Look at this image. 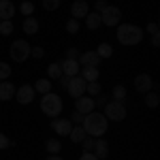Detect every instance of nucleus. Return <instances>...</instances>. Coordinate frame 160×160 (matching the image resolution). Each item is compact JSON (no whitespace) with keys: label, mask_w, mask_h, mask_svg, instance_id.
Instances as JSON below:
<instances>
[{"label":"nucleus","mask_w":160,"mask_h":160,"mask_svg":"<svg viewBox=\"0 0 160 160\" xmlns=\"http://www.w3.org/2000/svg\"><path fill=\"white\" fill-rule=\"evenodd\" d=\"M107 102H109V100H107V96H105L102 92H100L98 96H94V107H105Z\"/></svg>","instance_id":"obj_35"},{"label":"nucleus","mask_w":160,"mask_h":160,"mask_svg":"<svg viewBox=\"0 0 160 160\" xmlns=\"http://www.w3.org/2000/svg\"><path fill=\"white\" fill-rule=\"evenodd\" d=\"M148 32H149V34H156V32H158V24H156V22L148 24Z\"/></svg>","instance_id":"obj_42"},{"label":"nucleus","mask_w":160,"mask_h":160,"mask_svg":"<svg viewBox=\"0 0 160 160\" xmlns=\"http://www.w3.org/2000/svg\"><path fill=\"white\" fill-rule=\"evenodd\" d=\"M9 145H11V139L4 135V132H0V149H7Z\"/></svg>","instance_id":"obj_36"},{"label":"nucleus","mask_w":160,"mask_h":160,"mask_svg":"<svg viewBox=\"0 0 160 160\" xmlns=\"http://www.w3.org/2000/svg\"><path fill=\"white\" fill-rule=\"evenodd\" d=\"M32 88H34V92L47 94V92H51V81H49V79H38V81H37Z\"/></svg>","instance_id":"obj_24"},{"label":"nucleus","mask_w":160,"mask_h":160,"mask_svg":"<svg viewBox=\"0 0 160 160\" xmlns=\"http://www.w3.org/2000/svg\"><path fill=\"white\" fill-rule=\"evenodd\" d=\"M0 22H2V19H0Z\"/></svg>","instance_id":"obj_47"},{"label":"nucleus","mask_w":160,"mask_h":160,"mask_svg":"<svg viewBox=\"0 0 160 160\" xmlns=\"http://www.w3.org/2000/svg\"><path fill=\"white\" fill-rule=\"evenodd\" d=\"M152 86H154V79H152L148 73H141V75L135 77V90L137 92H141V94L152 92Z\"/></svg>","instance_id":"obj_10"},{"label":"nucleus","mask_w":160,"mask_h":160,"mask_svg":"<svg viewBox=\"0 0 160 160\" xmlns=\"http://www.w3.org/2000/svg\"><path fill=\"white\" fill-rule=\"evenodd\" d=\"M62 107H64V102L58 94H53V92H47V94H43V98H41V111L45 113V115H49V118H58L62 113Z\"/></svg>","instance_id":"obj_3"},{"label":"nucleus","mask_w":160,"mask_h":160,"mask_svg":"<svg viewBox=\"0 0 160 160\" xmlns=\"http://www.w3.org/2000/svg\"><path fill=\"white\" fill-rule=\"evenodd\" d=\"M30 56H32V58H43V56H45V49H43V47H32V49H30Z\"/></svg>","instance_id":"obj_38"},{"label":"nucleus","mask_w":160,"mask_h":160,"mask_svg":"<svg viewBox=\"0 0 160 160\" xmlns=\"http://www.w3.org/2000/svg\"><path fill=\"white\" fill-rule=\"evenodd\" d=\"M100 15V24L109 26V28H113V26L120 24V19H122V11H120V7H113V4H107V9L102 13H98Z\"/></svg>","instance_id":"obj_5"},{"label":"nucleus","mask_w":160,"mask_h":160,"mask_svg":"<svg viewBox=\"0 0 160 160\" xmlns=\"http://www.w3.org/2000/svg\"><path fill=\"white\" fill-rule=\"evenodd\" d=\"M152 45H154V47H158V45H160V37H158V32H156V34H152Z\"/></svg>","instance_id":"obj_44"},{"label":"nucleus","mask_w":160,"mask_h":160,"mask_svg":"<svg viewBox=\"0 0 160 160\" xmlns=\"http://www.w3.org/2000/svg\"><path fill=\"white\" fill-rule=\"evenodd\" d=\"M68 79H71V77H66V75H62V77H60V86L64 88V90H66V86H68Z\"/></svg>","instance_id":"obj_43"},{"label":"nucleus","mask_w":160,"mask_h":160,"mask_svg":"<svg viewBox=\"0 0 160 160\" xmlns=\"http://www.w3.org/2000/svg\"><path fill=\"white\" fill-rule=\"evenodd\" d=\"M13 15H15V7H13L11 0L0 2V19H2V22H11Z\"/></svg>","instance_id":"obj_16"},{"label":"nucleus","mask_w":160,"mask_h":160,"mask_svg":"<svg viewBox=\"0 0 160 160\" xmlns=\"http://www.w3.org/2000/svg\"><path fill=\"white\" fill-rule=\"evenodd\" d=\"M86 79H81L79 75H75L68 79V86H66V92L73 96V98H79V96H83L86 94Z\"/></svg>","instance_id":"obj_7"},{"label":"nucleus","mask_w":160,"mask_h":160,"mask_svg":"<svg viewBox=\"0 0 160 160\" xmlns=\"http://www.w3.org/2000/svg\"><path fill=\"white\" fill-rule=\"evenodd\" d=\"M22 30H24L26 34H30V37H32V34H37V32H38V22L32 17V15H30V17H26L24 24H22Z\"/></svg>","instance_id":"obj_20"},{"label":"nucleus","mask_w":160,"mask_h":160,"mask_svg":"<svg viewBox=\"0 0 160 160\" xmlns=\"http://www.w3.org/2000/svg\"><path fill=\"white\" fill-rule=\"evenodd\" d=\"M0 2H4V0H0Z\"/></svg>","instance_id":"obj_46"},{"label":"nucleus","mask_w":160,"mask_h":160,"mask_svg":"<svg viewBox=\"0 0 160 160\" xmlns=\"http://www.w3.org/2000/svg\"><path fill=\"white\" fill-rule=\"evenodd\" d=\"M96 53L100 56V60H105V58H111V56H113V47H111L109 43H100L98 47H96Z\"/></svg>","instance_id":"obj_23"},{"label":"nucleus","mask_w":160,"mask_h":160,"mask_svg":"<svg viewBox=\"0 0 160 160\" xmlns=\"http://www.w3.org/2000/svg\"><path fill=\"white\" fill-rule=\"evenodd\" d=\"M96 107H94V98L92 96H79V98H75V111H79V113H90V111H94Z\"/></svg>","instance_id":"obj_11"},{"label":"nucleus","mask_w":160,"mask_h":160,"mask_svg":"<svg viewBox=\"0 0 160 160\" xmlns=\"http://www.w3.org/2000/svg\"><path fill=\"white\" fill-rule=\"evenodd\" d=\"M86 137L88 135H86V130H83V126H81V124L73 126V128H71V132H68V139H71L73 143H81Z\"/></svg>","instance_id":"obj_19"},{"label":"nucleus","mask_w":160,"mask_h":160,"mask_svg":"<svg viewBox=\"0 0 160 160\" xmlns=\"http://www.w3.org/2000/svg\"><path fill=\"white\" fill-rule=\"evenodd\" d=\"M145 105H148V109H156L160 105L158 92H145Z\"/></svg>","instance_id":"obj_22"},{"label":"nucleus","mask_w":160,"mask_h":160,"mask_svg":"<svg viewBox=\"0 0 160 160\" xmlns=\"http://www.w3.org/2000/svg\"><path fill=\"white\" fill-rule=\"evenodd\" d=\"M90 13V7H88L86 0H75L73 4H71V17L73 19H86V15Z\"/></svg>","instance_id":"obj_9"},{"label":"nucleus","mask_w":160,"mask_h":160,"mask_svg":"<svg viewBox=\"0 0 160 160\" xmlns=\"http://www.w3.org/2000/svg\"><path fill=\"white\" fill-rule=\"evenodd\" d=\"M79 77L81 79H86V81H98V68L96 66H81V71H79Z\"/></svg>","instance_id":"obj_17"},{"label":"nucleus","mask_w":160,"mask_h":160,"mask_svg":"<svg viewBox=\"0 0 160 160\" xmlns=\"http://www.w3.org/2000/svg\"><path fill=\"white\" fill-rule=\"evenodd\" d=\"M77 62H79V66H96V68H98L100 56L96 51H86V53H81V56L77 58Z\"/></svg>","instance_id":"obj_12"},{"label":"nucleus","mask_w":160,"mask_h":160,"mask_svg":"<svg viewBox=\"0 0 160 160\" xmlns=\"http://www.w3.org/2000/svg\"><path fill=\"white\" fill-rule=\"evenodd\" d=\"M83 113H79V111H75L73 113V118H71V124H83Z\"/></svg>","instance_id":"obj_37"},{"label":"nucleus","mask_w":160,"mask_h":160,"mask_svg":"<svg viewBox=\"0 0 160 160\" xmlns=\"http://www.w3.org/2000/svg\"><path fill=\"white\" fill-rule=\"evenodd\" d=\"M47 75H49V79H60V77H62V66H60V62H51L49 68H47Z\"/></svg>","instance_id":"obj_25"},{"label":"nucleus","mask_w":160,"mask_h":160,"mask_svg":"<svg viewBox=\"0 0 160 160\" xmlns=\"http://www.w3.org/2000/svg\"><path fill=\"white\" fill-rule=\"evenodd\" d=\"M105 118L107 120H113V122H122L124 118H126V107H124V102H115V100H111L105 105Z\"/></svg>","instance_id":"obj_6"},{"label":"nucleus","mask_w":160,"mask_h":160,"mask_svg":"<svg viewBox=\"0 0 160 160\" xmlns=\"http://www.w3.org/2000/svg\"><path fill=\"white\" fill-rule=\"evenodd\" d=\"M92 152H94V156L98 160H105L109 156V145H107V141H105L102 137H98V139L94 141V149H92Z\"/></svg>","instance_id":"obj_15"},{"label":"nucleus","mask_w":160,"mask_h":160,"mask_svg":"<svg viewBox=\"0 0 160 160\" xmlns=\"http://www.w3.org/2000/svg\"><path fill=\"white\" fill-rule=\"evenodd\" d=\"M19 11L24 13L26 17H30V15L34 13V4H32L30 0H24V2H22V7H19Z\"/></svg>","instance_id":"obj_30"},{"label":"nucleus","mask_w":160,"mask_h":160,"mask_svg":"<svg viewBox=\"0 0 160 160\" xmlns=\"http://www.w3.org/2000/svg\"><path fill=\"white\" fill-rule=\"evenodd\" d=\"M15 98H17V102L19 105H30L32 100H34V88L32 86H19L17 90H15Z\"/></svg>","instance_id":"obj_8"},{"label":"nucleus","mask_w":160,"mask_h":160,"mask_svg":"<svg viewBox=\"0 0 160 160\" xmlns=\"http://www.w3.org/2000/svg\"><path fill=\"white\" fill-rule=\"evenodd\" d=\"M94 141H96L94 137H86V139L81 141V145H83V149H86V152H92V149H94Z\"/></svg>","instance_id":"obj_34"},{"label":"nucleus","mask_w":160,"mask_h":160,"mask_svg":"<svg viewBox=\"0 0 160 160\" xmlns=\"http://www.w3.org/2000/svg\"><path fill=\"white\" fill-rule=\"evenodd\" d=\"M107 124L109 120L105 118V113H98V111H90L86 113V118H83V130H86L88 137H94V139H98L107 132Z\"/></svg>","instance_id":"obj_1"},{"label":"nucleus","mask_w":160,"mask_h":160,"mask_svg":"<svg viewBox=\"0 0 160 160\" xmlns=\"http://www.w3.org/2000/svg\"><path fill=\"white\" fill-rule=\"evenodd\" d=\"M9 77H11V64H7V62H0V81L9 79Z\"/></svg>","instance_id":"obj_29"},{"label":"nucleus","mask_w":160,"mask_h":160,"mask_svg":"<svg viewBox=\"0 0 160 160\" xmlns=\"http://www.w3.org/2000/svg\"><path fill=\"white\" fill-rule=\"evenodd\" d=\"M51 128H53V130H56L60 137H68L71 128H73V124H71V120H56V118H53Z\"/></svg>","instance_id":"obj_14"},{"label":"nucleus","mask_w":160,"mask_h":160,"mask_svg":"<svg viewBox=\"0 0 160 160\" xmlns=\"http://www.w3.org/2000/svg\"><path fill=\"white\" fill-rule=\"evenodd\" d=\"M15 96V86L11 81H0V100H11Z\"/></svg>","instance_id":"obj_18"},{"label":"nucleus","mask_w":160,"mask_h":160,"mask_svg":"<svg viewBox=\"0 0 160 160\" xmlns=\"http://www.w3.org/2000/svg\"><path fill=\"white\" fill-rule=\"evenodd\" d=\"M13 32V22H0V34L2 37H9Z\"/></svg>","instance_id":"obj_32"},{"label":"nucleus","mask_w":160,"mask_h":160,"mask_svg":"<svg viewBox=\"0 0 160 160\" xmlns=\"http://www.w3.org/2000/svg\"><path fill=\"white\" fill-rule=\"evenodd\" d=\"M62 66V75H66V77H75V75H79V71H81V66H79V62L77 60H62L60 62Z\"/></svg>","instance_id":"obj_13"},{"label":"nucleus","mask_w":160,"mask_h":160,"mask_svg":"<svg viewBox=\"0 0 160 160\" xmlns=\"http://www.w3.org/2000/svg\"><path fill=\"white\" fill-rule=\"evenodd\" d=\"M79 160H98V158L94 156V152H83V154H81V158H79Z\"/></svg>","instance_id":"obj_41"},{"label":"nucleus","mask_w":160,"mask_h":160,"mask_svg":"<svg viewBox=\"0 0 160 160\" xmlns=\"http://www.w3.org/2000/svg\"><path fill=\"white\" fill-rule=\"evenodd\" d=\"M30 49H32V45H28V41H24V38L13 41V45L9 47L11 60L13 62H26L28 58H30Z\"/></svg>","instance_id":"obj_4"},{"label":"nucleus","mask_w":160,"mask_h":160,"mask_svg":"<svg viewBox=\"0 0 160 160\" xmlns=\"http://www.w3.org/2000/svg\"><path fill=\"white\" fill-rule=\"evenodd\" d=\"M60 7V0H43V9L45 11H56Z\"/></svg>","instance_id":"obj_33"},{"label":"nucleus","mask_w":160,"mask_h":160,"mask_svg":"<svg viewBox=\"0 0 160 160\" xmlns=\"http://www.w3.org/2000/svg\"><path fill=\"white\" fill-rule=\"evenodd\" d=\"M115 34H118V41H120L122 45H126V47L139 45V43L143 41V30L135 24H118Z\"/></svg>","instance_id":"obj_2"},{"label":"nucleus","mask_w":160,"mask_h":160,"mask_svg":"<svg viewBox=\"0 0 160 160\" xmlns=\"http://www.w3.org/2000/svg\"><path fill=\"white\" fill-rule=\"evenodd\" d=\"M107 9V0H96V13H102Z\"/></svg>","instance_id":"obj_40"},{"label":"nucleus","mask_w":160,"mask_h":160,"mask_svg":"<svg viewBox=\"0 0 160 160\" xmlns=\"http://www.w3.org/2000/svg\"><path fill=\"white\" fill-rule=\"evenodd\" d=\"M113 100H115V102H124V100H126V88L124 86L113 88Z\"/></svg>","instance_id":"obj_27"},{"label":"nucleus","mask_w":160,"mask_h":160,"mask_svg":"<svg viewBox=\"0 0 160 160\" xmlns=\"http://www.w3.org/2000/svg\"><path fill=\"white\" fill-rule=\"evenodd\" d=\"M66 32H68V34H77V32H79V22L71 17V19L66 22Z\"/></svg>","instance_id":"obj_31"},{"label":"nucleus","mask_w":160,"mask_h":160,"mask_svg":"<svg viewBox=\"0 0 160 160\" xmlns=\"http://www.w3.org/2000/svg\"><path fill=\"white\" fill-rule=\"evenodd\" d=\"M86 92L94 98V96H98L100 92H102V88H100L98 81H88V83H86Z\"/></svg>","instance_id":"obj_26"},{"label":"nucleus","mask_w":160,"mask_h":160,"mask_svg":"<svg viewBox=\"0 0 160 160\" xmlns=\"http://www.w3.org/2000/svg\"><path fill=\"white\" fill-rule=\"evenodd\" d=\"M45 149H47L49 154H58V152L62 149V145H60V141H58V139H49V141L45 143Z\"/></svg>","instance_id":"obj_28"},{"label":"nucleus","mask_w":160,"mask_h":160,"mask_svg":"<svg viewBox=\"0 0 160 160\" xmlns=\"http://www.w3.org/2000/svg\"><path fill=\"white\" fill-rule=\"evenodd\" d=\"M86 28H88V30H98V28H100V15L96 11L86 15Z\"/></svg>","instance_id":"obj_21"},{"label":"nucleus","mask_w":160,"mask_h":160,"mask_svg":"<svg viewBox=\"0 0 160 160\" xmlns=\"http://www.w3.org/2000/svg\"><path fill=\"white\" fill-rule=\"evenodd\" d=\"M66 58H68V60H77V58H79V51L75 49V47H71V49L66 51Z\"/></svg>","instance_id":"obj_39"},{"label":"nucleus","mask_w":160,"mask_h":160,"mask_svg":"<svg viewBox=\"0 0 160 160\" xmlns=\"http://www.w3.org/2000/svg\"><path fill=\"white\" fill-rule=\"evenodd\" d=\"M47 160H64V158H62V156H58V154H51Z\"/></svg>","instance_id":"obj_45"}]
</instances>
